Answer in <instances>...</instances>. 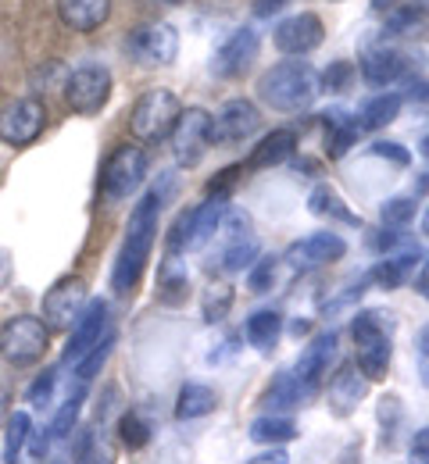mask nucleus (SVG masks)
Wrapping results in <instances>:
<instances>
[{
    "mask_svg": "<svg viewBox=\"0 0 429 464\" xmlns=\"http://www.w3.org/2000/svg\"><path fill=\"white\" fill-rule=\"evenodd\" d=\"M322 93L318 72L307 61H279L258 79V97L279 115H301Z\"/></svg>",
    "mask_w": 429,
    "mask_h": 464,
    "instance_id": "nucleus-2",
    "label": "nucleus"
},
{
    "mask_svg": "<svg viewBox=\"0 0 429 464\" xmlns=\"http://www.w3.org/2000/svg\"><path fill=\"white\" fill-rule=\"evenodd\" d=\"M307 329H311V322H294V336H305Z\"/></svg>",
    "mask_w": 429,
    "mask_h": 464,
    "instance_id": "nucleus-56",
    "label": "nucleus"
},
{
    "mask_svg": "<svg viewBox=\"0 0 429 464\" xmlns=\"http://www.w3.org/2000/svg\"><path fill=\"white\" fill-rule=\"evenodd\" d=\"M379 425H383V440L390 443L397 425H401V401L397 397H383L379 401Z\"/></svg>",
    "mask_w": 429,
    "mask_h": 464,
    "instance_id": "nucleus-44",
    "label": "nucleus"
},
{
    "mask_svg": "<svg viewBox=\"0 0 429 464\" xmlns=\"http://www.w3.org/2000/svg\"><path fill=\"white\" fill-rule=\"evenodd\" d=\"M226 211H229V193H211L204 204L190 208V250H200L219 236Z\"/></svg>",
    "mask_w": 429,
    "mask_h": 464,
    "instance_id": "nucleus-19",
    "label": "nucleus"
},
{
    "mask_svg": "<svg viewBox=\"0 0 429 464\" xmlns=\"http://www.w3.org/2000/svg\"><path fill=\"white\" fill-rule=\"evenodd\" d=\"M258 129H261V111L250 101L237 97V101H226L222 111L211 118V143L215 147H222V143H244Z\"/></svg>",
    "mask_w": 429,
    "mask_h": 464,
    "instance_id": "nucleus-15",
    "label": "nucleus"
},
{
    "mask_svg": "<svg viewBox=\"0 0 429 464\" xmlns=\"http://www.w3.org/2000/svg\"><path fill=\"white\" fill-rule=\"evenodd\" d=\"M83 307H86V283L79 276H64L44 296V325L47 329H72L75 318L83 314Z\"/></svg>",
    "mask_w": 429,
    "mask_h": 464,
    "instance_id": "nucleus-12",
    "label": "nucleus"
},
{
    "mask_svg": "<svg viewBox=\"0 0 429 464\" xmlns=\"http://www.w3.org/2000/svg\"><path fill=\"white\" fill-rule=\"evenodd\" d=\"M33 436V418L29 411H15L7 418V429H4V464H18L22 461V450Z\"/></svg>",
    "mask_w": 429,
    "mask_h": 464,
    "instance_id": "nucleus-32",
    "label": "nucleus"
},
{
    "mask_svg": "<svg viewBox=\"0 0 429 464\" xmlns=\"http://www.w3.org/2000/svg\"><path fill=\"white\" fill-rule=\"evenodd\" d=\"M397 7H412V11H419V14H429V0H401Z\"/></svg>",
    "mask_w": 429,
    "mask_h": 464,
    "instance_id": "nucleus-53",
    "label": "nucleus"
},
{
    "mask_svg": "<svg viewBox=\"0 0 429 464\" xmlns=\"http://www.w3.org/2000/svg\"><path fill=\"white\" fill-rule=\"evenodd\" d=\"M372 243H375L379 254H394V250L405 243V236H401V229H386V226H383V232H379Z\"/></svg>",
    "mask_w": 429,
    "mask_h": 464,
    "instance_id": "nucleus-47",
    "label": "nucleus"
},
{
    "mask_svg": "<svg viewBox=\"0 0 429 464\" xmlns=\"http://www.w3.org/2000/svg\"><path fill=\"white\" fill-rule=\"evenodd\" d=\"M322 118H326V154L336 161V158H344L358 143L362 125H358V118L347 115L344 108H336V111H329V115Z\"/></svg>",
    "mask_w": 429,
    "mask_h": 464,
    "instance_id": "nucleus-24",
    "label": "nucleus"
},
{
    "mask_svg": "<svg viewBox=\"0 0 429 464\" xmlns=\"http://www.w3.org/2000/svg\"><path fill=\"white\" fill-rule=\"evenodd\" d=\"M415 290H419L429 300V261H423V265H419V276H415Z\"/></svg>",
    "mask_w": 429,
    "mask_h": 464,
    "instance_id": "nucleus-51",
    "label": "nucleus"
},
{
    "mask_svg": "<svg viewBox=\"0 0 429 464\" xmlns=\"http://www.w3.org/2000/svg\"><path fill=\"white\" fill-rule=\"evenodd\" d=\"M54 386H58V368H47L33 379V386L25 390V404L33 407H47L54 401Z\"/></svg>",
    "mask_w": 429,
    "mask_h": 464,
    "instance_id": "nucleus-40",
    "label": "nucleus"
},
{
    "mask_svg": "<svg viewBox=\"0 0 429 464\" xmlns=\"http://www.w3.org/2000/svg\"><path fill=\"white\" fill-rule=\"evenodd\" d=\"M125 54L143 68L172 64L180 54V33L169 22H143L125 36Z\"/></svg>",
    "mask_w": 429,
    "mask_h": 464,
    "instance_id": "nucleus-8",
    "label": "nucleus"
},
{
    "mask_svg": "<svg viewBox=\"0 0 429 464\" xmlns=\"http://www.w3.org/2000/svg\"><path fill=\"white\" fill-rule=\"evenodd\" d=\"M215 407H219L215 390H208V386H200V382H186L183 390H180V397H176V418H180V421H193V418L211 414Z\"/></svg>",
    "mask_w": 429,
    "mask_h": 464,
    "instance_id": "nucleus-31",
    "label": "nucleus"
},
{
    "mask_svg": "<svg viewBox=\"0 0 429 464\" xmlns=\"http://www.w3.org/2000/svg\"><path fill=\"white\" fill-rule=\"evenodd\" d=\"M233 311V290L226 286V283H211L204 296H200V314H204V322L208 325H219V322H226V314Z\"/></svg>",
    "mask_w": 429,
    "mask_h": 464,
    "instance_id": "nucleus-34",
    "label": "nucleus"
},
{
    "mask_svg": "<svg viewBox=\"0 0 429 464\" xmlns=\"http://www.w3.org/2000/svg\"><path fill=\"white\" fill-rule=\"evenodd\" d=\"M112 72L104 64H79L72 68V75L64 79V104L75 111V115H97L108 101H112Z\"/></svg>",
    "mask_w": 429,
    "mask_h": 464,
    "instance_id": "nucleus-7",
    "label": "nucleus"
},
{
    "mask_svg": "<svg viewBox=\"0 0 429 464\" xmlns=\"http://www.w3.org/2000/svg\"><path fill=\"white\" fill-rule=\"evenodd\" d=\"M419 257H423L419 250L383 254V261H375V268L368 272L366 279H368V283H375L379 290H401L405 283H412V279H415V268L423 265Z\"/></svg>",
    "mask_w": 429,
    "mask_h": 464,
    "instance_id": "nucleus-20",
    "label": "nucleus"
},
{
    "mask_svg": "<svg viewBox=\"0 0 429 464\" xmlns=\"http://www.w3.org/2000/svg\"><path fill=\"white\" fill-rule=\"evenodd\" d=\"M368 279H362V283H355V286H347V290H340L333 300H322V314H340L344 307H351V304H358L362 300V293H366Z\"/></svg>",
    "mask_w": 429,
    "mask_h": 464,
    "instance_id": "nucleus-43",
    "label": "nucleus"
},
{
    "mask_svg": "<svg viewBox=\"0 0 429 464\" xmlns=\"http://www.w3.org/2000/svg\"><path fill=\"white\" fill-rule=\"evenodd\" d=\"M333 361H336V333H318V336L301 350V357H297V364H294V375L315 393V390L322 386V379L329 375V364H333Z\"/></svg>",
    "mask_w": 429,
    "mask_h": 464,
    "instance_id": "nucleus-18",
    "label": "nucleus"
},
{
    "mask_svg": "<svg viewBox=\"0 0 429 464\" xmlns=\"http://www.w3.org/2000/svg\"><path fill=\"white\" fill-rule=\"evenodd\" d=\"M351 79H355V64H351V61H333L318 82H322V90L340 93V90H347V86H351Z\"/></svg>",
    "mask_w": 429,
    "mask_h": 464,
    "instance_id": "nucleus-41",
    "label": "nucleus"
},
{
    "mask_svg": "<svg viewBox=\"0 0 429 464\" xmlns=\"http://www.w3.org/2000/svg\"><path fill=\"white\" fill-rule=\"evenodd\" d=\"M344 254H347V239L340 232H311V236L287 246V257L283 261L294 272H311V268H322L329 261H340Z\"/></svg>",
    "mask_w": 429,
    "mask_h": 464,
    "instance_id": "nucleus-13",
    "label": "nucleus"
},
{
    "mask_svg": "<svg viewBox=\"0 0 429 464\" xmlns=\"http://www.w3.org/2000/svg\"><path fill=\"white\" fill-rule=\"evenodd\" d=\"M290 0H254V18H272V14H279L283 7H287Z\"/></svg>",
    "mask_w": 429,
    "mask_h": 464,
    "instance_id": "nucleus-49",
    "label": "nucleus"
},
{
    "mask_svg": "<svg viewBox=\"0 0 429 464\" xmlns=\"http://www.w3.org/2000/svg\"><path fill=\"white\" fill-rule=\"evenodd\" d=\"M186 290H190L186 276H172V272H169V276L161 279L158 300H161V304H172V307H176V304H183V300H186Z\"/></svg>",
    "mask_w": 429,
    "mask_h": 464,
    "instance_id": "nucleus-45",
    "label": "nucleus"
},
{
    "mask_svg": "<svg viewBox=\"0 0 429 464\" xmlns=\"http://www.w3.org/2000/svg\"><path fill=\"white\" fill-rule=\"evenodd\" d=\"M315 393L307 390L305 382L294 375V372H279L276 379H272V386H268V393H265V401L261 404L272 407V414L276 411H294V407H305Z\"/></svg>",
    "mask_w": 429,
    "mask_h": 464,
    "instance_id": "nucleus-26",
    "label": "nucleus"
},
{
    "mask_svg": "<svg viewBox=\"0 0 429 464\" xmlns=\"http://www.w3.org/2000/svg\"><path fill=\"white\" fill-rule=\"evenodd\" d=\"M29 440H33V458H40V461H44V458L51 454V443H54V436H51V425H47V429H40V432L33 429V436H29Z\"/></svg>",
    "mask_w": 429,
    "mask_h": 464,
    "instance_id": "nucleus-48",
    "label": "nucleus"
},
{
    "mask_svg": "<svg viewBox=\"0 0 429 464\" xmlns=\"http://www.w3.org/2000/svg\"><path fill=\"white\" fill-rule=\"evenodd\" d=\"M211 147V115L204 108H183V115L172 129V158L176 165L193 169Z\"/></svg>",
    "mask_w": 429,
    "mask_h": 464,
    "instance_id": "nucleus-10",
    "label": "nucleus"
},
{
    "mask_svg": "<svg viewBox=\"0 0 429 464\" xmlns=\"http://www.w3.org/2000/svg\"><path fill=\"white\" fill-rule=\"evenodd\" d=\"M307 211L315 218H333V222H344V226H362V215H355L344 197L329 186V182H318L311 193H307Z\"/></svg>",
    "mask_w": 429,
    "mask_h": 464,
    "instance_id": "nucleus-25",
    "label": "nucleus"
},
{
    "mask_svg": "<svg viewBox=\"0 0 429 464\" xmlns=\"http://www.w3.org/2000/svg\"><path fill=\"white\" fill-rule=\"evenodd\" d=\"M108 325H112V307H108V300H101V296H97V300H86L83 314H79V318H75V325L68 329L72 336H68V347H64V353H62L64 364L83 361L90 350L104 340Z\"/></svg>",
    "mask_w": 429,
    "mask_h": 464,
    "instance_id": "nucleus-11",
    "label": "nucleus"
},
{
    "mask_svg": "<svg viewBox=\"0 0 429 464\" xmlns=\"http://www.w3.org/2000/svg\"><path fill=\"white\" fill-rule=\"evenodd\" d=\"M4 411H7V390L0 386V418H4Z\"/></svg>",
    "mask_w": 429,
    "mask_h": 464,
    "instance_id": "nucleus-58",
    "label": "nucleus"
},
{
    "mask_svg": "<svg viewBox=\"0 0 429 464\" xmlns=\"http://www.w3.org/2000/svg\"><path fill=\"white\" fill-rule=\"evenodd\" d=\"M83 401H86V386L75 382V393H68V401L58 407V414H54V421H51V436H54V440L72 436V429H75V421H79V411H83Z\"/></svg>",
    "mask_w": 429,
    "mask_h": 464,
    "instance_id": "nucleus-35",
    "label": "nucleus"
},
{
    "mask_svg": "<svg viewBox=\"0 0 429 464\" xmlns=\"http://www.w3.org/2000/svg\"><path fill=\"white\" fill-rule=\"evenodd\" d=\"M276 276H279V257L276 254H258V261L247 268V290L261 296V293L276 286Z\"/></svg>",
    "mask_w": 429,
    "mask_h": 464,
    "instance_id": "nucleus-36",
    "label": "nucleus"
},
{
    "mask_svg": "<svg viewBox=\"0 0 429 464\" xmlns=\"http://www.w3.org/2000/svg\"><path fill=\"white\" fill-rule=\"evenodd\" d=\"M423 232H426V236H429V208H426V211H423Z\"/></svg>",
    "mask_w": 429,
    "mask_h": 464,
    "instance_id": "nucleus-59",
    "label": "nucleus"
},
{
    "mask_svg": "<svg viewBox=\"0 0 429 464\" xmlns=\"http://www.w3.org/2000/svg\"><path fill=\"white\" fill-rule=\"evenodd\" d=\"M366 393H368V379L355 364H347V368H340V372L333 375V382H329V407H333L340 418H347V414L358 411V404L366 401Z\"/></svg>",
    "mask_w": 429,
    "mask_h": 464,
    "instance_id": "nucleus-22",
    "label": "nucleus"
},
{
    "mask_svg": "<svg viewBox=\"0 0 429 464\" xmlns=\"http://www.w3.org/2000/svg\"><path fill=\"white\" fill-rule=\"evenodd\" d=\"M415 353H419V382L429 386V322L415 336Z\"/></svg>",
    "mask_w": 429,
    "mask_h": 464,
    "instance_id": "nucleus-46",
    "label": "nucleus"
},
{
    "mask_svg": "<svg viewBox=\"0 0 429 464\" xmlns=\"http://www.w3.org/2000/svg\"><path fill=\"white\" fill-rule=\"evenodd\" d=\"M294 150H297V136H294V129H272V132L250 150L247 169H254V172H258V169H276V165L290 161Z\"/></svg>",
    "mask_w": 429,
    "mask_h": 464,
    "instance_id": "nucleus-23",
    "label": "nucleus"
},
{
    "mask_svg": "<svg viewBox=\"0 0 429 464\" xmlns=\"http://www.w3.org/2000/svg\"><path fill=\"white\" fill-rule=\"evenodd\" d=\"M247 436H250L254 443H261V447H279V443L297 440V421L287 418V414H261V418L250 421Z\"/></svg>",
    "mask_w": 429,
    "mask_h": 464,
    "instance_id": "nucleus-27",
    "label": "nucleus"
},
{
    "mask_svg": "<svg viewBox=\"0 0 429 464\" xmlns=\"http://www.w3.org/2000/svg\"><path fill=\"white\" fill-rule=\"evenodd\" d=\"M258 47H261V36L254 33V29H237L219 51H215V58H211V75H219V79H237V75H244L247 68H250V61L258 58Z\"/></svg>",
    "mask_w": 429,
    "mask_h": 464,
    "instance_id": "nucleus-16",
    "label": "nucleus"
},
{
    "mask_svg": "<svg viewBox=\"0 0 429 464\" xmlns=\"http://www.w3.org/2000/svg\"><path fill=\"white\" fill-rule=\"evenodd\" d=\"M258 254H261V243H258L254 236L229 239V243H222V250H219V257H215V268H219L222 276H237V272H244V268H250V265L258 261Z\"/></svg>",
    "mask_w": 429,
    "mask_h": 464,
    "instance_id": "nucleus-28",
    "label": "nucleus"
},
{
    "mask_svg": "<svg viewBox=\"0 0 429 464\" xmlns=\"http://www.w3.org/2000/svg\"><path fill=\"white\" fill-rule=\"evenodd\" d=\"M415 197H390L383 208H379V218H383V226H390V229H405L412 218H415Z\"/></svg>",
    "mask_w": 429,
    "mask_h": 464,
    "instance_id": "nucleus-37",
    "label": "nucleus"
},
{
    "mask_svg": "<svg viewBox=\"0 0 429 464\" xmlns=\"http://www.w3.org/2000/svg\"><path fill=\"white\" fill-rule=\"evenodd\" d=\"M408 54L405 51H397V47H368L362 61H358V72H362V79H366L368 86H375V90H383V86H394L405 72H408Z\"/></svg>",
    "mask_w": 429,
    "mask_h": 464,
    "instance_id": "nucleus-17",
    "label": "nucleus"
},
{
    "mask_svg": "<svg viewBox=\"0 0 429 464\" xmlns=\"http://www.w3.org/2000/svg\"><path fill=\"white\" fill-rule=\"evenodd\" d=\"M172 197V175H165L158 186H151L140 204L129 211V226H125V239L119 246V257L112 265V290L115 296H129L136 290L147 261H151V250H154V239H158V218H161V208L165 200Z\"/></svg>",
    "mask_w": 429,
    "mask_h": 464,
    "instance_id": "nucleus-1",
    "label": "nucleus"
},
{
    "mask_svg": "<svg viewBox=\"0 0 429 464\" xmlns=\"http://www.w3.org/2000/svg\"><path fill=\"white\" fill-rule=\"evenodd\" d=\"M143 7H176V4H183V0H140Z\"/></svg>",
    "mask_w": 429,
    "mask_h": 464,
    "instance_id": "nucleus-54",
    "label": "nucleus"
},
{
    "mask_svg": "<svg viewBox=\"0 0 429 464\" xmlns=\"http://www.w3.org/2000/svg\"><path fill=\"white\" fill-rule=\"evenodd\" d=\"M119 436H122V443L129 450H143L151 443V425L136 411H125L122 421H119Z\"/></svg>",
    "mask_w": 429,
    "mask_h": 464,
    "instance_id": "nucleus-38",
    "label": "nucleus"
},
{
    "mask_svg": "<svg viewBox=\"0 0 429 464\" xmlns=\"http://www.w3.org/2000/svg\"><path fill=\"white\" fill-rule=\"evenodd\" d=\"M58 18L72 33H93L112 18V0H58Z\"/></svg>",
    "mask_w": 429,
    "mask_h": 464,
    "instance_id": "nucleus-21",
    "label": "nucleus"
},
{
    "mask_svg": "<svg viewBox=\"0 0 429 464\" xmlns=\"http://www.w3.org/2000/svg\"><path fill=\"white\" fill-rule=\"evenodd\" d=\"M351 336L358 347V372L368 382H383L394 357V314L386 311H358L351 322Z\"/></svg>",
    "mask_w": 429,
    "mask_h": 464,
    "instance_id": "nucleus-3",
    "label": "nucleus"
},
{
    "mask_svg": "<svg viewBox=\"0 0 429 464\" xmlns=\"http://www.w3.org/2000/svg\"><path fill=\"white\" fill-rule=\"evenodd\" d=\"M412 447H429V429H419V432H415Z\"/></svg>",
    "mask_w": 429,
    "mask_h": 464,
    "instance_id": "nucleus-55",
    "label": "nucleus"
},
{
    "mask_svg": "<svg viewBox=\"0 0 429 464\" xmlns=\"http://www.w3.org/2000/svg\"><path fill=\"white\" fill-rule=\"evenodd\" d=\"M423 18H426V14H419V11H412V7H394V11L386 14L383 33H386V36H408V33H415V29L423 25Z\"/></svg>",
    "mask_w": 429,
    "mask_h": 464,
    "instance_id": "nucleus-39",
    "label": "nucleus"
},
{
    "mask_svg": "<svg viewBox=\"0 0 429 464\" xmlns=\"http://www.w3.org/2000/svg\"><path fill=\"white\" fill-rule=\"evenodd\" d=\"M368 150H372V158H383V161H390V165H397V169H408V165H412L408 147H401V143H394V140H375Z\"/></svg>",
    "mask_w": 429,
    "mask_h": 464,
    "instance_id": "nucleus-42",
    "label": "nucleus"
},
{
    "mask_svg": "<svg viewBox=\"0 0 429 464\" xmlns=\"http://www.w3.org/2000/svg\"><path fill=\"white\" fill-rule=\"evenodd\" d=\"M247 464H290V454H287V450H279V447H268L265 454L250 458Z\"/></svg>",
    "mask_w": 429,
    "mask_h": 464,
    "instance_id": "nucleus-50",
    "label": "nucleus"
},
{
    "mask_svg": "<svg viewBox=\"0 0 429 464\" xmlns=\"http://www.w3.org/2000/svg\"><path fill=\"white\" fill-rule=\"evenodd\" d=\"M279 333H283V314L279 311H254L244 322V340L254 350L276 347Z\"/></svg>",
    "mask_w": 429,
    "mask_h": 464,
    "instance_id": "nucleus-29",
    "label": "nucleus"
},
{
    "mask_svg": "<svg viewBox=\"0 0 429 464\" xmlns=\"http://www.w3.org/2000/svg\"><path fill=\"white\" fill-rule=\"evenodd\" d=\"M419 150H423V154H426V158H429V136H426V140H423V147H419Z\"/></svg>",
    "mask_w": 429,
    "mask_h": 464,
    "instance_id": "nucleus-60",
    "label": "nucleus"
},
{
    "mask_svg": "<svg viewBox=\"0 0 429 464\" xmlns=\"http://www.w3.org/2000/svg\"><path fill=\"white\" fill-rule=\"evenodd\" d=\"M4 279H7V254L0 250V283H4Z\"/></svg>",
    "mask_w": 429,
    "mask_h": 464,
    "instance_id": "nucleus-57",
    "label": "nucleus"
},
{
    "mask_svg": "<svg viewBox=\"0 0 429 464\" xmlns=\"http://www.w3.org/2000/svg\"><path fill=\"white\" fill-rule=\"evenodd\" d=\"M408 464H429V447H412Z\"/></svg>",
    "mask_w": 429,
    "mask_h": 464,
    "instance_id": "nucleus-52",
    "label": "nucleus"
},
{
    "mask_svg": "<svg viewBox=\"0 0 429 464\" xmlns=\"http://www.w3.org/2000/svg\"><path fill=\"white\" fill-rule=\"evenodd\" d=\"M401 108H405V97L401 93H375L372 101L362 104V111H358V125H362V132L366 129H383V125H390L394 118L401 115Z\"/></svg>",
    "mask_w": 429,
    "mask_h": 464,
    "instance_id": "nucleus-30",
    "label": "nucleus"
},
{
    "mask_svg": "<svg viewBox=\"0 0 429 464\" xmlns=\"http://www.w3.org/2000/svg\"><path fill=\"white\" fill-rule=\"evenodd\" d=\"M112 350H115V333L108 329V333H104V340H101L97 347L90 350L83 361H75V364H72V372H75V382H79V386H90V379H93V375L104 368V361L112 357Z\"/></svg>",
    "mask_w": 429,
    "mask_h": 464,
    "instance_id": "nucleus-33",
    "label": "nucleus"
},
{
    "mask_svg": "<svg viewBox=\"0 0 429 464\" xmlns=\"http://www.w3.org/2000/svg\"><path fill=\"white\" fill-rule=\"evenodd\" d=\"M322 36H326L322 18L311 14V11H301V14H290V18H283V22L276 25L272 44H276V51L287 54V58H305V54H311V51L322 44Z\"/></svg>",
    "mask_w": 429,
    "mask_h": 464,
    "instance_id": "nucleus-14",
    "label": "nucleus"
},
{
    "mask_svg": "<svg viewBox=\"0 0 429 464\" xmlns=\"http://www.w3.org/2000/svg\"><path fill=\"white\" fill-rule=\"evenodd\" d=\"M143 179H147V150L136 143H122L108 154L101 169V193L108 204H122L143 186Z\"/></svg>",
    "mask_w": 429,
    "mask_h": 464,
    "instance_id": "nucleus-6",
    "label": "nucleus"
},
{
    "mask_svg": "<svg viewBox=\"0 0 429 464\" xmlns=\"http://www.w3.org/2000/svg\"><path fill=\"white\" fill-rule=\"evenodd\" d=\"M180 115H183V101H180L172 90L158 86V90H147V93L132 104V111H129V129H132V136L143 140V143H161L165 136H172Z\"/></svg>",
    "mask_w": 429,
    "mask_h": 464,
    "instance_id": "nucleus-4",
    "label": "nucleus"
},
{
    "mask_svg": "<svg viewBox=\"0 0 429 464\" xmlns=\"http://www.w3.org/2000/svg\"><path fill=\"white\" fill-rule=\"evenodd\" d=\"M44 125H47V104L40 97H18L0 111V143L29 147L40 140Z\"/></svg>",
    "mask_w": 429,
    "mask_h": 464,
    "instance_id": "nucleus-9",
    "label": "nucleus"
},
{
    "mask_svg": "<svg viewBox=\"0 0 429 464\" xmlns=\"http://www.w3.org/2000/svg\"><path fill=\"white\" fill-rule=\"evenodd\" d=\"M51 347V329L36 314H15L0 325V357L15 368L36 364Z\"/></svg>",
    "mask_w": 429,
    "mask_h": 464,
    "instance_id": "nucleus-5",
    "label": "nucleus"
}]
</instances>
